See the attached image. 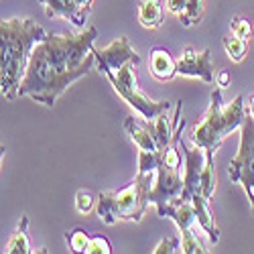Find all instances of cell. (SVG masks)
Instances as JSON below:
<instances>
[{
	"label": "cell",
	"instance_id": "cell-1",
	"mask_svg": "<svg viewBox=\"0 0 254 254\" xmlns=\"http://www.w3.org/2000/svg\"><path fill=\"white\" fill-rule=\"evenodd\" d=\"M96 27H88L79 33L47 35L31 53L18 98H31L37 104L53 108L59 96L96 65Z\"/></svg>",
	"mask_w": 254,
	"mask_h": 254
},
{
	"label": "cell",
	"instance_id": "cell-2",
	"mask_svg": "<svg viewBox=\"0 0 254 254\" xmlns=\"http://www.w3.org/2000/svg\"><path fill=\"white\" fill-rule=\"evenodd\" d=\"M140 63L138 53L132 49L128 37L114 39L108 47L96 49V65L108 77L112 88L126 100V104L146 120H155L163 112H169V102H155L138 90L134 67Z\"/></svg>",
	"mask_w": 254,
	"mask_h": 254
},
{
	"label": "cell",
	"instance_id": "cell-3",
	"mask_svg": "<svg viewBox=\"0 0 254 254\" xmlns=\"http://www.w3.org/2000/svg\"><path fill=\"white\" fill-rule=\"evenodd\" d=\"M47 39V31L33 18H2L0 23V92L6 100L18 98L31 53Z\"/></svg>",
	"mask_w": 254,
	"mask_h": 254
},
{
	"label": "cell",
	"instance_id": "cell-4",
	"mask_svg": "<svg viewBox=\"0 0 254 254\" xmlns=\"http://www.w3.org/2000/svg\"><path fill=\"white\" fill-rule=\"evenodd\" d=\"M244 118H246L244 98L236 96L234 102L224 106L222 92L218 88V90L211 92L209 108H207L205 116L191 128L189 138H191V142L195 146H201V149H205L209 153H216L220 149V144L236 128H240Z\"/></svg>",
	"mask_w": 254,
	"mask_h": 254
},
{
	"label": "cell",
	"instance_id": "cell-5",
	"mask_svg": "<svg viewBox=\"0 0 254 254\" xmlns=\"http://www.w3.org/2000/svg\"><path fill=\"white\" fill-rule=\"evenodd\" d=\"M155 173H138L130 185L120 191H102L96 201V211L106 226L118 222H140L151 203Z\"/></svg>",
	"mask_w": 254,
	"mask_h": 254
},
{
	"label": "cell",
	"instance_id": "cell-6",
	"mask_svg": "<svg viewBox=\"0 0 254 254\" xmlns=\"http://www.w3.org/2000/svg\"><path fill=\"white\" fill-rule=\"evenodd\" d=\"M228 175L234 183H240L254 211V118L246 114L240 126V146L236 157L230 161Z\"/></svg>",
	"mask_w": 254,
	"mask_h": 254
},
{
	"label": "cell",
	"instance_id": "cell-7",
	"mask_svg": "<svg viewBox=\"0 0 254 254\" xmlns=\"http://www.w3.org/2000/svg\"><path fill=\"white\" fill-rule=\"evenodd\" d=\"M124 130L138 146V173H157L159 165L163 163V153L155 138V122L128 116L124 120Z\"/></svg>",
	"mask_w": 254,
	"mask_h": 254
},
{
	"label": "cell",
	"instance_id": "cell-8",
	"mask_svg": "<svg viewBox=\"0 0 254 254\" xmlns=\"http://www.w3.org/2000/svg\"><path fill=\"white\" fill-rule=\"evenodd\" d=\"M183 189H185V181L179 175V169L161 163L157 169L155 185L151 189V203L157 205L159 218H165L167 207H171L183 199Z\"/></svg>",
	"mask_w": 254,
	"mask_h": 254
},
{
	"label": "cell",
	"instance_id": "cell-9",
	"mask_svg": "<svg viewBox=\"0 0 254 254\" xmlns=\"http://www.w3.org/2000/svg\"><path fill=\"white\" fill-rule=\"evenodd\" d=\"M177 75L183 77H197L205 83H214L216 73L211 65V51H195L193 47H185L183 55L177 59Z\"/></svg>",
	"mask_w": 254,
	"mask_h": 254
},
{
	"label": "cell",
	"instance_id": "cell-10",
	"mask_svg": "<svg viewBox=\"0 0 254 254\" xmlns=\"http://www.w3.org/2000/svg\"><path fill=\"white\" fill-rule=\"evenodd\" d=\"M41 4L45 6V14L49 18H55V16H61L69 20V23L75 27V29H83L86 27V18H88V12H83L75 0H39Z\"/></svg>",
	"mask_w": 254,
	"mask_h": 254
},
{
	"label": "cell",
	"instance_id": "cell-11",
	"mask_svg": "<svg viewBox=\"0 0 254 254\" xmlns=\"http://www.w3.org/2000/svg\"><path fill=\"white\" fill-rule=\"evenodd\" d=\"M149 69L155 79L159 81H171L177 75V61L165 47H153L151 59H149Z\"/></svg>",
	"mask_w": 254,
	"mask_h": 254
},
{
	"label": "cell",
	"instance_id": "cell-12",
	"mask_svg": "<svg viewBox=\"0 0 254 254\" xmlns=\"http://www.w3.org/2000/svg\"><path fill=\"white\" fill-rule=\"evenodd\" d=\"M191 203L195 207V218H197L199 228L207 234L209 242L216 244L220 240V228L216 226L214 216H211V211H209V199L203 193H193L191 195Z\"/></svg>",
	"mask_w": 254,
	"mask_h": 254
},
{
	"label": "cell",
	"instance_id": "cell-13",
	"mask_svg": "<svg viewBox=\"0 0 254 254\" xmlns=\"http://www.w3.org/2000/svg\"><path fill=\"white\" fill-rule=\"evenodd\" d=\"M138 20L144 29H159L163 25V6L159 0H140L138 2Z\"/></svg>",
	"mask_w": 254,
	"mask_h": 254
},
{
	"label": "cell",
	"instance_id": "cell-14",
	"mask_svg": "<svg viewBox=\"0 0 254 254\" xmlns=\"http://www.w3.org/2000/svg\"><path fill=\"white\" fill-rule=\"evenodd\" d=\"M27 228H29V218L23 216L18 222V228L16 232L10 236V240L6 242L4 246V254H14V252H20V254H29V252H35L31 250V244H29V234H27Z\"/></svg>",
	"mask_w": 254,
	"mask_h": 254
},
{
	"label": "cell",
	"instance_id": "cell-15",
	"mask_svg": "<svg viewBox=\"0 0 254 254\" xmlns=\"http://www.w3.org/2000/svg\"><path fill=\"white\" fill-rule=\"evenodd\" d=\"M203 10H205V0H187V6L183 10V14H179L181 25L185 29L195 27L203 18Z\"/></svg>",
	"mask_w": 254,
	"mask_h": 254
},
{
	"label": "cell",
	"instance_id": "cell-16",
	"mask_svg": "<svg viewBox=\"0 0 254 254\" xmlns=\"http://www.w3.org/2000/svg\"><path fill=\"white\" fill-rule=\"evenodd\" d=\"M222 43H224V49H226L228 57H230L232 61L240 63V61L244 59L246 51H248V43H250V41L240 39V37H236V35H228V37L222 39Z\"/></svg>",
	"mask_w": 254,
	"mask_h": 254
},
{
	"label": "cell",
	"instance_id": "cell-17",
	"mask_svg": "<svg viewBox=\"0 0 254 254\" xmlns=\"http://www.w3.org/2000/svg\"><path fill=\"white\" fill-rule=\"evenodd\" d=\"M207 153V163H205V169H203V175H201V193L211 199L216 191V163H214V153Z\"/></svg>",
	"mask_w": 254,
	"mask_h": 254
},
{
	"label": "cell",
	"instance_id": "cell-18",
	"mask_svg": "<svg viewBox=\"0 0 254 254\" xmlns=\"http://www.w3.org/2000/svg\"><path fill=\"white\" fill-rule=\"evenodd\" d=\"M181 252L185 254H205L207 248L201 244V240L195 236L193 228H187V230H181Z\"/></svg>",
	"mask_w": 254,
	"mask_h": 254
},
{
	"label": "cell",
	"instance_id": "cell-19",
	"mask_svg": "<svg viewBox=\"0 0 254 254\" xmlns=\"http://www.w3.org/2000/svg\"><path fill=\"white\" fill-rule=\"evenodd\" d=\"M65 238H67V244H69L71 252H88V246H90V240H92V236L81 228H75V230L67 232Z\"/></svg>",
	"mask_w": 254,
	"mask_h": 254
},
{
	"label": "cell",
	"instance_id": "cell-20",
	"mask_svg": "<svg viewBox=\"0 0 254 254\" xmlns=\"http://www.w3.org/2000/svg\"><path fill=\"white\" fill-rule=\"evenodd\" d=\"M230 27H232V35H236L240 39H246V41L252 39V23L248 18L234 16V18H232V23H230Z\"/></svg>",
	"mask_w": 254,
	"mask_h": 254
},
{
	"label": "cell",
	"instance_id": "cell-21",
	"mask_svg": "<svg viewBox=\"0 0 254 254\" xmlns=\"http://www.w3.org/2000/svg\"><path fill=\"white\" fill-rule=\"evenodd\" d=\"M75 209L83 216L90 214V211L94 209V195L88 191V189H79V191L75 193Z\"/></svg>",
	"mask_w": 254,
	"mask_h": 254
},
{
	"label": "cell",
	"instance_id": "cell-22",
	"mask_svg": "<svg viewBox=\"0 0 254 254\" xmlns=\"http://www.w3.org/2000/svg\"><path fill=\"white\" fill-rule=\"evenodd\" d=\"M110 252H112V246L104 236H92L86 254H110Z\"/></svg>",
	"mask_w": 254,
	"mask_h": 254
},
{
	"label": "cell",
	"instance_id": "cell-23",
	"mask_svg": "<svg viewBox=\"0 0 254 254\" xmlns=\"http://www.w3.org/2000/svg\"><path fill=\"white\" fill-rule=\"evenodd\" d=\"M179 244L181 240L179 238H163L157 246H155V254H171V252H177L179 250Z\"/></svg>",
	"mask_w": 254,
	"mask_h": 254
},
{
	"label": "cell",
	"instance_id": "cell-24",
	"mask_svg": "<svg viewBox=\"0 0 254 254\" xmlns=\"http://www.w3.org/2000/svg\"><path fill=\"white\" fill-rule=\"evenodd\" d=\"M185 6H187V0H167V8L171 10L173 14H183V10H185Z\"/></svg>",
	"mask_w": 254,
	"mask_h": 254
},
{
	"label": "cell",
	"instance_id": "cell-25",
	"mask_svg": "<svg viewBox=\"0 0 254 254\" xmlns=\"http://www.w3.org/2000/svg\"><path fill=\"white\" fill-rule=\"evenodd\" d=\"M216 83H218V88H220V90L228 88V86H230V71L222 69V71L216 75Z\"/></svg>",
	"mask_w": 254,
	"mask_h": 254
},
{
	"label": "cell",
	"instance_id": "cell-26",
	"mask_svg": "<svg viewBox=\"0 0 254 254\" xmlns=\"http://www.w3.org/2000/svg\"><path fill=\"white\" fill-rule=\"evenodd\" d=\"M75 4H77L83 12L90 14V8H92V4H94V0H75Z\"/></svg>",
	"mask_w": 254,
	"mask_h": 254
},
{
	"label": "cell",
	"instance_id": "cell-27",
	"mask_svg": "<svg viewBox=\"0 0 254 254\" xmlns=\"http://www.w3.org/2000/svg\"><path fill=\"white\" fill-rule=\"evenodd\" d=\"M248 114L254 118V96L250 98V104H248Z\"/></svg>",
	"mask_w": 254,
	"mask_h": 254
}]
</instances>
